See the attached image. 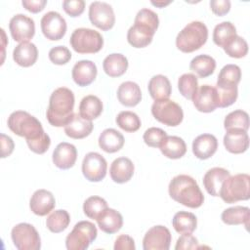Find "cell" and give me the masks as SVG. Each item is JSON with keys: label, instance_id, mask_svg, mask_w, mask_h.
<instances>
[{"label": "cell", "instance_id": "4fadbf2b", "mask_svg": "<svg viewBox=\"0 0 250 250\" xmlns=\"http://www.w3.org/2000/svg\"><path fill=\"white\" fill-rule=\"evenodd\" d=\"M107 163L98 152H88L82 161V173L90 182H100L106 175Z\"/></svg>", "mask_w": 250, "mask_h": 250}, {"label": "cell", "instance_id": "681fc988", "mask_svg": "<svg viewBox=\"0 0 250 250\" xmlns=\"http://www.w3.org/2000/svg\"><path fill=\"white\" fill-rule=\"evenodd\" d=\"M210 8L217 16H225L230 10V1L229 0H211Z\"/></svg>", "mask_w": 250, "mask_h": 250}, {"label": "cell", "instance_id": "cb8c5ba5", "mask_svg": "<svg viewBox=\"0 0 250 250\" xmlns=\"http://www.w3.org/2000/svg\"><path fill=\"white\" fill-rule=\"evenodd\" d=\"M224 146L230 153H242L249 146V137L247 132L241 130L227 131L224 136Z\"/></svg>", "mask_w": 250, "mask_h": 250}, {"label": "cell", "instance_id": "8992f818", "mask_svg": "<svg viewBox=\"0 0 250 250\" xmlns=\"http://www.w3.org/2000/svg\"><path fill=\"white\" fill-rule=\"evenodd\" d=\"M219 196L226 203H235L250 198V177L248 174L229 176L222 185Z\"/></svg>", "mask_w": 250, "mask_h": 250}, {"label": "cell", "instance_id": "30bf717a", "mask_svg": "<svg viewBox=\"0 0 250 250\" xmlns=\"http://www.w3.org/2000/svg\"><path fill=\"white\" fill-rule=\"evenodd\" d=\"M14 245L19 250H39L41 239L36 229L28 223L16 225L11 231Z\"/></svg>", "mask_w": 250, "mask_h": 250}, {"label": "cell", "instance_id": "5b68a950", "mask_svg": "<svg viewBox=\"0 0 250 250\" xmlns=\"http://www.w3.org/2000/svg\"><path fill=\"white\" fill-rule=\"evenodd\" d=\"M207 26L198 21L188 23L177 35L176 46L183 53H191L201 48L207 41Z\"/></svg>", "mask_w": 250, "mask_h": 250}, {"label": "cell", "instance_id": "277c9868", "mask_svg": "<svg viewBox=\"0 0 250 250\" xmlns=\"http://www.w3.org/2000/svg\"><path fill=\"white\" fill-rule=\"evenodd\" d=\"M7 124L13 133L25 138L26 143L36 141L46 134L40 121L23 110L12 112L8 118Z\"/></svg>", "mask_w": 250, "mask_h": 250}, {"label": "cell", "instance_id": "1f68e13d", "mask_svg": "<svg viewBox=\"0 0 250 250\" xmlns=\"http://www.w3.org/2000/svg\"><path fill=\"white\" fill-rule=\"evenodd\" d=\"M222 221L229 226L244 225L247 229L249 226L250 209L245 206L229 207L223 211L221 215Z\"/></svg>", "mask_w": 250, "mask_h": 250}, {"label": "cell", "instance_id": "f546056e", "mask_svg": "<svg viewBox=\"0 0 250 250\" xmlns=\"http://www.w3.org/2000/svg\"><path fill=\"white\" fill-rule=\"evenodd\" d=\"M147 88L150 97L154 101L167 100L172 93V87L169 79L162 74L152 76L148 82Z\"/></svg>", "mask_w": 250, "mask_h": 250}, {"label": "cell", "instance_id": "b9f144b4", "mask_svg": "<svg viewBox=\"0 0 250 250\" xmlns=\"http://www.w3.org/2000/svg\"><path fill=\"white\" fill-rule=\"evenodd\" d=\"M178 88L183 97L191 100L198 89L197 77L192 73H185L178 80Z\"/></svg>", "mask_w": 250, "mask_h": 250}, {"label": "cell", "instance_id": "f6af8a7d", "mask_svg": "<svg viewBox=\"0 0 250 250\" xmlns=\"http://www.w3.org/2000/svg\"><path fill=\"white\" fill-rule=\"evenodd\" d=\"M167 137V134L164 130L157 127H150L144 133L145 143L151 147H159L162 141Z\"/></svg>", "mask_w": 250, "mask_h": 250}, {"label": "cell", "instance_id": "db71d44e", "mask_svg": "<svg viewBox=\"0 0 250 250\" xmlns=\"http://www.w3.org/2000/svg\"><path fill=\"white\" fill-rule=\"evenodd\" d=\"M171 3V1H167V2H164V1H151V4L156 6V7H159V8H163L167 5H169Z\"/></svg>", "mask_w": 250, "mask_h": 250}, {"label": "cell", "instance_id": "5bb4252c", "mask_svg": "<svg viewBox=\"0 0 250 250\" xmlns=\"http://www.w3.org/2000/svg\"><path fill=\"white\" fill-rule=\"evenodd\" d=\"M9 29L15 41L28 42L35 33L34 21L23 14H17L10 20Z\"/></svg>", "mask_w": 250, "mask_h": 250}, {"label": "cell", "instance_id": "bcb514c9", "mask_svg": "<svg viewBox=\"0 0 250 250\" xmlns=\"http://www.w3.org/2000/svg\"><path fill=\"white\" fill-rule=\"evenodd\" d=\"M71 59L70 51L64 46H56L49 51V60L58 65H62L68 62Z\"/></svg>", "mask_w": 250, "mask_h": 250}, {"label": "cell", "instance_id": "8d00e7d4", "mask_svg": "<svg viewBox=\"0 0 250 250\" xmlns=\"http://www.w3.org/2000/svg\"><path fill=\"white\" fill-rule=\"evenodd\" d=\"M241 79V69L236 64H227L225 65L217 79L218 87H234L237 86Z\"/></svg>", "mask_w": 250, "mask_h": 250}, {"label": "cell", "instance_id": "603a6c76", "mask_svg": "<svg viewBox=\"0 0 250 250\" xmlns=\"http://www.w3.org/2000/svg\"><path fill=\"white\" fill-rule=\"evenodd\" d=\"M92 121L84 119L79 113H74L71 120L64 126V133L72 139H83L93 131Z\"/></svg>", "mask_w": 250, "mask_h": 250}, {"label": "cell", "instance_id": "7bdbcfd3", "mask_svg": "<svg viewBox=\"0 0 250 250\" xmlns=\"http://www.w3.org/2000/svg\"><path fill=\"white\" fill-rule=\"evenodd\" d=\"M224 51L228 56L231 58L240 59L247 55L248 44L245 39L236 35L235 38L226 48H224Z\"/></svg>", "mask_w": 250, "mask_h": 250}, {"label": "cell", "instance_id": "44dd1931", "mask_svg": "<svg viewBox=\"0 0 250 250\" xmlns=\"http://www.w3.org/2000/svg\"><path fill=\"white\" fill-rule=\"evenodd\" d=\"M230 176L229 172L222 167H214L208 170L203 177V186L212 196H219L220 189L226 179Z\"/></svg>", "mask_w": 250, "mask_h": 250}, {"label": "cell", "instance_id": "9c48e42d", "mask_svg": "<svg viewBox=\"0 0 250 250\" xmlns=\"http://www.w3.org/2000/svg\"><path fill=\"white\" fill-rule=\"evenodd\" d=\"M151 113L157 121L172 127L178 126L184 118L182 107L169 99L155 101L151 105Z\"/></svg>", "mask_w": 250, "mask_h": 250}, {"label": "cell", "instance_id": "816d5d0a", "mask_svg": "<svg viewBox=\"0 0 250 250\" xmlns=\"http://www.w3.org/2000/svg\"><path fill=\"white\" fill-rule=\"evenodd\" d=\"M21 4L28 12L36 14L41 12L45 8L47 1L46 0H22Z\"/></svg>", "mask_w": 250, "mask_h": 250}, {"label": "cell", "instance_id": "ee69618b", "mask_svg": "<svg viewBox=\"0 0 250 250\" xmlns=\"http://www.w3.org/2000/svg\"><path fill=\"white\" fill-rule=\"evenodd\" d=\"M219 96V107H228L237 99V86L234 87H218L216 86Z\"/></svg>", "mask_w": 250, "mask_h": 250}, {"label": "cell", "instance_id": "6da1fadb", "mask_svg": "<svg viewBox=\"0 0 250 250\" xmlns=\"http://www.w3.org/2000/svg\"><path fill=\"white\" fill-rule=\"evenodd\" d=\"M158 25L159 19L155 12L146 8L140 10L136 15L134 24L127 32L128 43L135 48L146 47L151 43Z\"/></svg>", "mask_w": 250, "mask_h": 250}, {"label": "cell", "instance_id": "7402d4cb", "mask_svg": "<svg viewBox=\"0 0 250 250\" xmlns=\"http://www.w3.org/2000/svg\"><path fill=\"white\" fill-rule=\"evenodd\" d=\"M134 164L127 157H118L110 165L109 175L113 182L124 184L131 180L134 175Z\"/></svg>", "mask_w": 250, "mask_h": 250}, {"label": "cell", "instance_id": "e0dca14e", "mask_svg": "<svg viewBox=\"0 0 250 250\" xmlns=\"http://www.w3.org/2000/svg\"><path fill=\"white\" fill-rule=\"evenodd\" d=\"M56 206V199L53 193L47 189H37L32 194L29 207L37 216H46Z\"/></svg>", "mask_w": 250, "mask_h": 250}, {"label": "cell", "instance_id": "484cf974", "mask_svg": "<svg viewBox=\"0 0 250 250\" xmlns=\"http://www.w3.org/2000/svg\"><path fill=\"white\" fill-rule=\"evenodd\" d=\"M117 99L125 106H135L142 100L140 86L133 81H125L117 89Z\"/></svg>", "mask_w": 250, "mask_h": 250}, {"label": "cell", "instance_id": "f35d334b", "mask_svg": "<svg viewBox=\"0 0 250 250\" xmlns=\"http://www.w3.org/2000/svg\"><path fill=\"white\" fill-rule=\"evenodd\" d=\"M70 223V216L67 211L65 210H56L53 211L46 220V227L47 229L54 232L59 233L63 231Z\"/></svg>", "mask_w": 250, "mask_h": 250}, {"label": "cell", "instance_id": "d4e9b609", "mask_svg": "<svg viewBox=\"0 0 250 250\" xmlns=\"http://www.w3.org/2000/svg\"><path fill=\"white\" fill-rule=\"evenodd\" d=\"M38 58V50L35 44L30 42L20 43L13 51L15 62L23 67H29L35 63Z\"/></svg>", "mask_w": 250, "mask_h": 250}, {"label": "cell", "instance_id": "60d3db41", "mask_svg": "<svg viewBox=\"0 0 250 250\" xmlns=\"http://www.w3.org/2000/svg\"><path fill=\"white\" fill-rule=\"evenodd\" d=\"M116 124L125 132L133 133L140 129L141 127V119L140 117L133 111H121L116 116Z\"/></svg>", "mask_w": 250, "mask_h": 250}, {"label": "cell", "instance_id": "4dcf8cb0", "mask_svg": "<svg viewBox=\"0 0 250 250\" xmlns=\"http://www.w3.org/2000/svg\"><path fill=\"white\" fill-rule=\"evenodd\" d=\"M103 68L108 76L119 77L126 72L128 68V60L122 54H110L104 60Z\"/></svg>", "mask_w": 250, "mask_h": 250}, {"label": "cell", "instance_id": "7dc6e473", "mask_svg": "<svg viewBox=\"0 0 250 250\" xmlns=\"http://www.w3.org/2000/svg\"><path fill=\"white\" fill-rule=\"evenodd\" d=\"M64 12L72 18L79 17L85 9V1L83 0H64L62 2Z\"/></svg>", "mask_w": 250, "mask_h": 250}, {"label": "cell", "instance_id": "8fae6325", "mask_svg": "<svg viewBox=\"0 0 250 250\" xmlns=\"http://www.w3.org/2000/svg\"><path fill=\"white\" fill-rule=\"evenodd\" d=\"M89 20L98 28L104 31L109 30L115 23L113 9L105 2H92L89 7Z\"/></svg>", "mask_w": 250, "mask_h": 250}, {"label": "cell", "instance_id": "ab89813d", "mask_svg": "<svg viewBox=\"0 0 250 250\" xmlns=\"http://www.w3.org/2000/svg\"><path fill=\"white\" fill-rule=\"evenodd\" d=\"M107 203L106 201L100 196H90L88 197L83 204L84 214L93 220H97L99 216L106 209Z\"/></svg>", "mask_w": 250, "mask_h": 250}, {"label": "cell", "instance_id": "ac0fdd59", "mask_svg": "<svg viewBox=\"0 0 250 250\" xmlns=\"http://www.w3.org/2000/svg\"><path fill=\"white\" fill-rule=\"evenodd\" d=\"M77 159V149L69 143H60L53 151V163L60 169L71 168Z\"/></svg>", "mask_w": 250, "mask_h": 250}, {"label": "cell", "instance_id": "ba28073f", "mask_svg": "<svg viewBox=\"0 0 250 250\" xmlns=\"http://www.w3.org/2000/svg\"><path fill=\"white\" fill-rule=\"evenodd\" d=\"M97 228L89 221H80L65 238L67 250H85L97 238Z\"/></svg>", "mask_w": 250, "mask_h": 250}, {"label": "cell", "instance_id": "83f0119b", "mask_svg": "<svg viewBox=\"0 0 250 250\" xmlns=\"http://www.w3.org/2000/svg\"><path fill=\"white\" fill-rule=\"evenodd\" d=\"M124 142L123 135L112 128L104 129L99 137L100 147L107 153H113L120 150L124 146Z\"/></svg>", "mask_w": 250, "mask_h": 250}, {"label": "cell", "instance_id": "836d02e7", "mask_svg": "<svg viewBox=\"0 0 250 250\" xmlns=\"http://www.w3.org/2000/svg\"><path fill=\"white\" fill-rule=\"evenodd\" d=\"M236 28L230 21H223L217 24L213 31L214 43L221 47L226 48L236 36Z\"/></svg>", "mask_w": 250, "mask_h": 250}, {"label": "cell", "instance_id": "52a82bcc", "mask_svg": "<svg viewBox=\"0 0 250 250\" xmlns=\"http://www.w3.org/2000/svg\"><path fill=\"white\" fill-rule=\"evenodd\" d=\"M72 49L79 54H95L104 46V38L100 32L80 27L76 28L69 39Z\"/></svg>", "mask_w": 250, "mask_h": 250}, {"label": "cell", "instance_id": "4316f807", "mask_svg": "<svg viewBox=\"0 0 250 250\" xmlns=\"http://www.w3.org/2000/svg\"><path fill=\"white\" fill-rule=\"evenodd\" d=\"M99 228L105 233H115L123 226L122 215L111 208H106L96 220Z\"/></svg>", "mask_w": 250, "mask_h": 250}, {"label": "cell", "instance_id": "74e56055", "mask_svg": "<svg viewBox=\"0 0 250 250\" xmlns=\"http://www.w3.org/2000/svg\"><path fill=\"white\" fill-rule=\"evenodd\" d=\"M224 127L226 131L241 130L247 132L249 128L248 113L241 109H236L229 112L224 120Z\"/></svg>", "mask_w": 250, "mask_h": 250}, {"label": "cell", "instance_id": "e575fe53", "mask_svg": "<svg viewBox=\"0 0 250 250\" xmlns=\"http://www.w3.org/2000/svg\"><path fill=\"white\" fill-rule=\"evenodd\" d=\"M172 225L178 233H192L196 229L197 219L190 212L179 211L174 215Z\"/></svg>", "mask_w": 250, "mask_h": 250}, {"label": "cell", "instance_id": "7a4b0ae2", "mask_svg": "<svg viewBox=\"0 0 250 250\" xmlns=\"http://www.w3.org/2000/svg\"><path fill=\"white\" fill-rule=\"evenodd\" d=\"M74 95L65 87L56 89L50 96L46 116L49 123L55 127H64L73 116Z\"/></svg>", "mask_w": 250, "mask_h": 250}, {"label": "cell", "instance_id": "d6a6232c", "mask_svg": "<svg viewBox=\"0 0 250 250\" xmlns=\"http://www.w3.org/2000/svg\"><path fill=\"white\" fill-rule=\"evenodd\" d=\"M103 111L102 101L94 95L84 97L79 104V114L87 120L92 121L101 115Z\"/></svg>", "mask_w": 250, "mask_h": 250}, {"label": "cell", "instance_id": "7c38bea8", "mask_svg": "<svg viewBox=\"0 0 250 250\" xmlns=\"http://www.w3.org/2000/svg\"><path fill=\"white\" fill-rule=\"evenodd\" d=\"M44 36L52 41L62 39L66 32V21L63 17L55 11L46 13L40 21Z\"/></svg>", "mask_w": 250, "mask_h": 250}, {"label": "cell", "instance_id": "f5cc1de1", "mask_svg": "<svg viewBox=\"0 0 250 250\" xmlns=\"http://www.w3.org/2000/svg\"><path fill=\"white\" fill-rule=\"evenodd\" d=\"M15 147V144L9 136H6L5 134H1V157L5 158L9 156Z\"/></svg>", "mask_w": 250, "mask_h": 250}, {"label": "cell", "instance_id": "c3c4849f", "mask_svg": "<svg viewBox=\"0 0 250 250\" xmlns=\"http://www.w3.org/2000/svg\"><path fill=\"white\" fill-rule=\"evenodd\" d=\"M199 248L197 239L191 235V233H183L177 240L175 249L176 250H187V249H197Z\"/></svg>", "mask_w": 250, "mask_h": 250}, {"label": "cell", "instance_id": "f907efd6", "mask_svg": "<svg viewBox=\"0 0 250 250\" xmlns=\"http://www.w3.org/2000/svg\"><path fill=\"white\" fill-rule=\"evenodd\" d=\"M114 250H135V242L134 239L127 235V234H121L119 235L113 246Z\"/></svg>", "mask_w": 250, "mask_h": 250}, {"label": "cell", "instance_id": "3957f363", "mask_svg": "<svg viewBox=\"0 0 250 250\" xmlns=\"http://www.w3.org/2000/svg\"><path fill=\"white\" fill-rule=\"evenodd\" d=\"M169 195L175 201L188 208H198L204 202V195L196 181L188 175L174 177L168 187Z\"/></svg>", "mask_w": 250, "mask_h": 250}, {"label": "cell", "instance_id": "d6986e66", "mask_svg": "<svg viewBox=\"0 0 250 250\" xmlns=\"http://www.w3.org/2000/svg\"><path fill=\"white\" fill-rule=\"evenodd\" d=\"M97 66L96 64L89 60H82L77 62L71 71L73 81L81 87L90 85L97 76Z\"/></svg>", "mask_w": 250, "mask_h": 250}, {"label": "cell", "instance_id": "9a60e30c", "mask_svg": "<svg viewBox=\"0 0 250 250\" xmlns=\"http://www.w3.org/2000/svg\"><path fill=\"white\" fill-rule=\"evenodd\" d=\"M172 236L170 230L164 226H154L149 229L143 239L145 250H168Z\"/></svg>", "mask_w": 250, "mask_h": 250}, {"label": "cell", "instance_id": "2e32d148", "mask_svg": "<svg viewBox=\"0 0 250 250\" xmlns=\"http://www.w3.org/2000/svg\"><path fill=\"white\" fill-rule=\"evenodd\" d=\"M191 100L195 108L200 112H212L219 107V96L217 89L211 85L205 84L200 86Z\"/></svg>", "mask_w": 250, "mask_h": 250}, {"label": "cell", "instance_id": "f1b7e54d", "mask_svg": "<svg viewBox=\"0 0 250 250\" xmlns=\"http://www.w3.org/2000/svg\"><path fill=\"white\" fill-rule=\"evenodd\" d=\"M162 154L170 159H179L187 152L185 141L178 136H167L159 146Z\"/></svg>", "mask_w": 250, "mask_h": 250}, {"label": "cell", "instance_id": "ffe728a7", "mask_svg": "<svg viewBox=\"0 0 250 250\" xmlns=\"http://www.w3.org/2000/svg\"><path fill=\"white\" fill-rule=\"evenodd\" d=\"M218 148V141L214 135L202 134L192 142V152L198 159H208L214 155Z\"/></svg>", "mask_w": 250, "mask_h": 250}, {"label": "cell", "instance_id": "d590c367", "mask_svg": "<svg viewBox=\"0 0 250 250\" xmlns=\"http://www.w3.org/2000/svg\"><path fill=\"white\" fill-rule=\"evenodd\" d=\"M189 68L200 78L210 76L216 68V61L208 55H198L189 63Z\"/></svg>", "mask_w": 250, "mask_h": 250}]
</instances>
